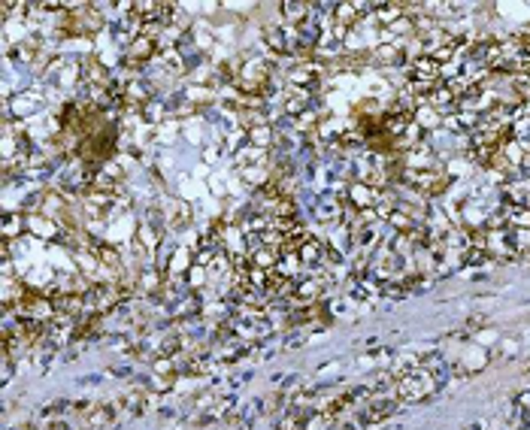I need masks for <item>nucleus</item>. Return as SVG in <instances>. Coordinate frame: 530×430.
I'll list each match as a JSON object with an SVG mask.
<instances>
[{
    "instance_id": "1",
    "label": "nucleus",
    "mask_w": 530,
    "mask_h": 430,
    "mask_svg": "<svg viewBox=\"0 0 530 430\" xmlns=\"http://www.w3.org/2000/svg\"><path fill=\"white\" fill-rule=\"evenodd\" d=\"M376 200H379V191L373 185H367V182H352L349 185V203L354 209H373Z\"/></svg>"
},
{
    "instance_id": "2",
    "label": "nucleus",
    "mask_w": 530,
    "mask_h": 430,
    "mask_svg": "<svg viewBox=\"0 0 530 430\" xmlns=\"http://www.w3.org/2000/svg\"><path fill=\"white\" fill-rule=\"evenodd\" d=\"M28 230L34 237L40 239H55V237H61V227L55 225V218H49V215L43 212H31L28 215Z\"/></svg>"
},
{
    "instance_id": "3",
    "label": "nucleus",
    "mask_w": 530,
    "mask_h": 430,
    "mask_svg": "<svg viewBox=\"0 0 530 430\" xmlns=\"http://www.w3.org/2000/svg\"><path fill=\"white\" fill-rule=\"evenodd\" d=\"M139 115H143V121H148V125H161L164 119H170V106L167 101L158 94V97H152L148 103L139 106Z\"/></svg>"
},
{
    "instance_id": "4",
    "label": "nucleus",
    "mask_w": 530,
    "mask_h": 430,
    "mask_svg": "<svg viewBox=\"0 0 530 430\" xmlns=\"http://www.w3.org/2000/svg\"><path fill=\"white\" fill-rule=\"evenodd\" d=\"M264 43L273 55H288V40L282 24H264Z\"/></svg>"
},
{
    "instance_id": "5",
    "label": "nucleus",
    "mask_w": 530,
    "mask_h": 430,
    "mask_svg": "<svg viewBox=\"0 0 530 430\" xmlns=\"http://www.w3.org/2000/svg\"><path fill=\"white\" fill-rule=\"evenodd\" d=\"M248 146L270 152V148L276 146V128H273V125H258V128H252V130H248Z\"/></svg>"
},
{
    "instance_id": "6",
    "label": "nucleus",
    "mask_w": 530,
    "mask_h": 430,
    "mask_svg": "<svg viewBox=\"0 0 530 430\" xmlns=\"http://www.w3.org/2000/svg\"><path fill=\"white\" fill-rule=\"evenodd\" d=\"M412 121H416V125H418V128L427 134L430 128H440V125H443V115H440V110H434V106L421 103L418 110L412 112Z\"/></svg>"
},
{
    "instance_id": "7",
    "label": "nucleus",
    "mask_w": 530,
    "mask_h": 430,
    "mask_svg": "<svg viewBox=\"0 0 530 430\" xmlns=\"http://www.w3.org/2000/svg\"><path fill=\"white\" fill-rule=\"evenodd\" d=\"M24 225H28V221L22 218V212H6V218H3V239L6 243L15 239V234H22Z\"/></svg>"
},
{
    "instance_id": "8",
    "label": "nucleus",
    "mask_w": 530,
    "mask_h": 430,
    "mask_svg": "<svg viewBox=\"0 0 530 430\" xmlns=\"http://www.w3.org/2000/svg\"><path fill=\"white\" fill-rule=\"evenodd\" d=\"M206 279H210V270L200 267V264H191V270L185 273V282L191 285L194 291H197V288H203V285H206Z\"/></svg>"
}]
</instances>
